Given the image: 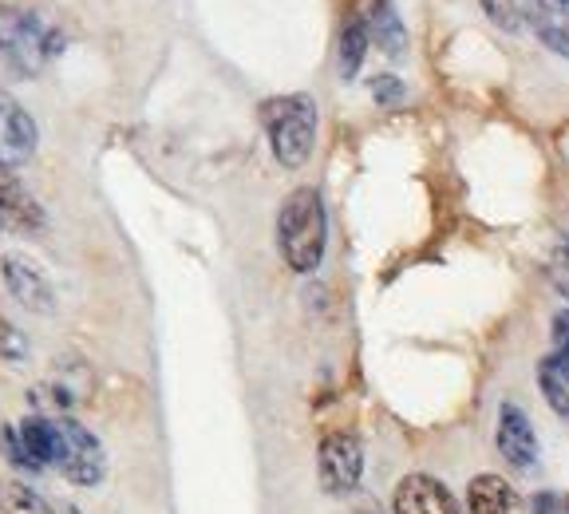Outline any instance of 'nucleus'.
Masks as SVG:
<instances>
[{
	"label": "nucleus",
	"instance_id": "nucleus-7",
	"mask_svg": "<svg viewBox=\"0 0 569 514\" xmlns=\"http://www.w3.org/2000/svg\"><path fill=\"white\" fill-rule=\"evenodd\" d=\"M498 452L515 471H530L538 459V439H533V424L518 404H502L498 408Z\"/></svg>",
	"mask_w": 569,
	"mask_h": 514
},
{
	"label": "nucleus",
	"instance_id": "nucleus-11",
	"mask_svg": "<svg viewBox=\"0 0 569 514\" xmlns=\"http://www.w3.org/2000/svg\"><path fill=\"white\" fill-rule=\"evenodd\" d=\"M522 20L550 52L569 60V0H526Z\"/></svg>",
	"mask_w": 569,
	"mask_h": 514
},
{
	"label": "nucleus",
	"instance_id": "nucleus-5",
	"mask_svg": "<svg viewBox=\"0 0 569 514\" xmlns=\"http://www.w3.org/2000/svg\"><path fill=\"white\" fill-rule=\"evenodd\" d=\"M320 487L325 495L345 498L360 487V475H365V447L360 439L348 432H329L320 439Z\"/></svg>",
	"mask_w": 569,
	"mask_h": 514
},
{
	"label": "nucleus",
	"instance_id": "nucleus-12",
	"mask_svg": "<svg viewBox=\"0 0 569 514\" xmlns=\"http://www.w3.org/2000/svg\"><path fill=\"white\" fill-rule=\"evenodd\" d=\"M365 24H368V40H372V45H380L383 56L400 60V56L408 52V28H403L400 12H396V4H391V0H372V9H368Z\"/></svg>",
	"mask_w": 569,
	"mask_h": 514
},
{
	"label": "nucleus",
	"instance_id": "nucleus-16",
	"mask_svg": "<svg viewBox=\"0 0 569 514\" xmlns=\"http://www.w3.org/2000/svg\"><path fill=\"white\" fill-rule=\"evenodd\" d=\"M0 514H56L44 498L24 483H4L0 491Z\"/></svg>",
	"mask_w": 569,
	"mask_h": 514
},
{
	"label": "nucleus",
	"instance_id": "nucleus-19",
	"mask_svg": "<svg viewBox=\"0 0 569 514\" xmlns=\"http://www.w3.org/2000/svg\"><path fill=\"white\" fill-rule=\"evenodd\" d=\"M403 96H408V91H403V83L396 80V76H376L372 80V99L380 107H400Z\"/></svg>",
	"mask_w": 569,
	"mask_h": 514
},
{
	"label": "nucleus",
	"instance_id": "nucleus-1",
	"mask_svg": "<svg viewBox=\"0 0 569 514\" xmlns=\"http://www.w3.org/2000/svg\"><path fill=\"white\" fill-rule=\"evenodd\" d=\"M325 241H329L325 202L312 187H297L277 214V246H281L284 266L293 274H312L325 261Z\"/></svg>",
	"mask_w": 569,
	"mask_h": 514
},
{
	"label": "nucleus",
	"instance_id": "nucleus-23",
	"mask_svg": "<svg viewBox=\"0 0 569 514\" xmlns=\"http://www.w3.org/2000/svg\"><path fill=\"white\" fill-rule=\"evenodd\" d=\"M356 514H380V511H356Z\"/></svg>",
	"mask_w": 569,
	"mask_h": 514
},
{
	"label": "nucleus",
	"instance_id": "nucleus-22",
	"mask_svg": "<svg viewBox=\"0 0 569 514\" xmlns=\"http://www.w3.org/2000/svg\"><path fill=\"white\" fill-rule=\"evenodd\" d=\"M533 514H569V506L553 491H542V495L533 498Z\"/></svg>",
	"mask_w": 569,
	"mask_h": 514
},
{
	"label": "nucleus",
	"instance_id": "nucleus-14",
	"mask_svg": "<svg viewBox=\"0 0 569 514\" xmlns=\"http://www.w3.org/2000/svg\"><path fill=\"white\" fill-rule=\"evenodd\" d=\"M368 24L360 12H352V17L345 20V28H340V52H337V68H340V80H356V71H360V63H365V52H368Z\"/></svg>",
	"mask_w": 569,
	"mask_h": 514
},
{
	"label": "nucleus",
	"instance_id": "nucleus-10",
	"mask_svg": "<svg viewBox=\"0 0 569 514\" xmlns=\"http://www.w3.org/2000/svg\"><path fill=\"white\" fill-rule=\"evenodd\" d=\"M396 514H459V503L447 491V483L431 475H408L396 487Z\"/></svg>",
	"mask_w": 569,
	"mask_h": 514
},
{
	"label": "nucleus",
	"instance_id": "nucleus-18",
	"mask_svg": "<svg viewBox=\"0 0 569 514\" xmlns=\"http://www.w3.org/2000/svg\"><path fill=\"white\" fill-rule=\"evenodd\" d=\"M546 269H550L553 289H558L561 297L569 302V238H561L558 246L550 249V261H546Z\"/></svg>",
	"mask_w": 569,
	"mask_h": 514
},
{
	"label": "nucleus",
	"instance_id": "nucleus-21",
	"mask_svg": "<svg viewBox=\"0 0 569 514\" xmlns=\"http://www.w3.org/2000/svg\"><path fill=\"white\" fill-rule=\"evenodd\" d=\"M0 353L12 356V360L24 356V340H20V333L12 325H0Z\"/></svg>",
	"mask_w": 569,
	"mask_h": 514
},
{
	"label": "nucleus",
	"instance_id": "nucleus-2",
	"mask_svg": "<svg viewBox=\"0 0 569 514\" xmlns=\"http://www.w3.org/2000/svg\"><path fill=\"white\" fill-rule=\"evenodd\" d=\"M63 52V36L52 20L32 9H0V68L12 76H40Z\"/></svg>",
	"mask_w": 569,
	"mask_h": 514
},
{
	"label": "nucleus",
	"instance_id": "nucleus-15",
	"mask_svg": "<svg viewBox=\"0 0 569 514\" xmlns=\"http://www.w3.org/2000/svg\"><path fill=\"white\" fill-rule=\"evenodd\" d=\"M538 384H542L546 399H550V408L558 412V416L569 419V373H566V368L546 356V360L538 364Z\"/></svg>",
	"mask_w": 569,
	"mask_h": 514
},
{
	"label": "nucleus",
	"instance_id": "nucleus-17",
	"mask_svg": "<svg viewBox=\"0 0 569 514\" xmlns=\"http://www.w3.org/2000/svg\"><path fill=\"white\" fill-rule=\"evenodd\" d=\"M479 4L490 17V24H498L502 32H518L522 28V4L518 0H479Z\"/></svg>",
	"mask_w": 569,
	"mask_h": 514
},
{
	"label": "nucleus",
	"instance_id": "nucleus-6",
	"mask_svg": "<svg viewBox=\"0 0 569 514\" xmlns=\"http://www.w3.org/2000/svg\"><path fill=\"white\" fill-rule=\"evenodd\" d=\"M36 123L24 107L0 91V167H20L36 155Z\"/></svg>",
	"mask_w": 569,
	"mask_h": 514
},
{
	"label": "nucleus",
	"instance_id": "nucleus-9",
	"mask_svg": "<svg viewBox=\"0 0 569 514\" xmlns=\"http://www.w3.org/2000/svg\"><path fill=\"white\" fill-rule=\"evenodd\" d=\"M40 226H44L40 202L20 187L9 167H0V230L32 234V230H40Z\"/></svg>",
	"mask_w": 569,
	"mask_h": 514
},
{
	"label": "nucleus",
	"instance_id": "nucleus-3",
	"mask_svg": "<svg viewBox=\"0 0 569 514\" xmlns=\"http://www.w3.org/2000/svg\"><path fill=\"white\" fill-rule=\"evenodd\" d=\"M261 127L269 135L273 159L284 170H297L309 162L317 142V99L312 96H277L261 103Z\"/></svg>",
	"mask_w": 569,
	"mask_h": 514
},
{
	"label": "nucleus",
	"instance_id": "nucleus-4",
	"mask_svg": "<svg viewBox=\"0 0 569 514\" xmlns=\"http://www.w3.org/2000/svg\"><path fill=\"white\" fill-rule=\"evenodd\" d=\"M56 467L68 475L76 487H96L107 471V455L99 439L76 419H56Z\"/></svg>",
	"mask_w": 569,
	"mask_h": 514
},
{
	"label": "nucleus",
	"instance_id": "nucleus-20",
	"mask_svg": "<svg viewBox=\"0 0 569 514\" xmlns=\"http://www.w3.org/2000/svg\"><path fill=\"white\" fill-rule=\"evenodd\" d=\"M550 360H558L561 368L569 373V309H561L558 317H553V353Z\"/></svg>",
	"mask_w": 569,
	"mask_h": 514
},
{
	"label": "nucleus",
	"instance_id": "nucleus-13",
	"mask_svg": "<svg viewBox=\"0 0 569 514\" xmlns=\"http://www.w3.org/2000/svg\"><path fill=\"white\" fill-rule=\"evenodd\" d=\"M467 506H471V514H526L518 491L502 475H479V480H471Z\"/></svg>",
	"mask_w": 569,
	"mask_h": 514
},
{
	"label": "nucleus",
	"instance_id": "nucleus-8",
	"mask_svg": "<svg viewBox=\"0 0 569 514\" xmlns=\"http://www.w3.org/2000/svg\"><path fill=\"white\" fill-rule=\"evenodd\" d=\"M0 266H4V285H9V293L24 305V309H32V313H52L56 309L52 281L40 274L36 261H28V257H20V254H9Z\"/></svg>",
	"mask_w": 569,
	"mask_h": 514
}]
</instances>
